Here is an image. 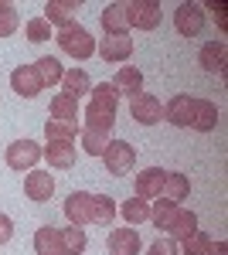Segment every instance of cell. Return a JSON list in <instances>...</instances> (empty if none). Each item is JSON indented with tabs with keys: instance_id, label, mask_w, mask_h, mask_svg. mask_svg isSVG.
<instances>
[{
	"instance_id": "obj_1",
	"label": "cell",
	"mask_w": 228,
	"mask_h": 255,
	"mask_svg": "<svg viewBox=\"0 0 228 255\" xmlns=\"http://www.w3.org/2000/svg\"><path fill=\"white\" fill-rule=\"evenodd\" d=\"M116 102L119 92L113 82H99L89 92V106H85V129H99V133H113L116 126Z\"/></svg>"
},
{
	"instance_id": "obj_2",
	"label": "cell",
	"mask_w": 228,
	"mask_h": 255,
	"mask_svg": "<svg viewBox=\"0 0 228 255\" xmlns=\"http://www.w3.org/2000/svg\"><path fill=\"white\" fill-rule=\"evenodd\" d=\"M58 48L65 51V55H72V58H78V61H85V58H92L95 55V38L82 27V24H68V27H61L58 31Z\"/></svg>"
},
{
	"instance_id": "obj_3",
	"label": "cell",
	"mask_w": 228,
	"mask_h": 255,
	"mask_svg": "<svg viewBox=\"0 0 228 255\" xmlns=\"http://www.w3.org/2000/svg\"><path fill=\"white\" fill-rule=\"evenodd\" d=\"M102 160H106V170H109L113 177H126L130 170H133V163H136V146H130L126 139H109Z\"/></svg>"
},
{
	"instance_id": "obj_4",
	"label": "cell",
	"mask_w": 228,
	"mask_h": 255,
	"mask_svg": "<svg viewBox=\"0 0 228 255\" xmlns=\"http://www.w3.org/2000/svg\"><path fill=\"white\" fill-rule=\"evenodd\" d=\"M174 27H177V34H184V38H198L201 27H205V7L194 3V0L177 3V10H174Z\"/></svg>"
},
{
	"instance_id": "obj_5",
	"label": "cell",
	"mask_w": 228,
	"mask_h": 255,
	"mask_svg": "<svg viewBox=\"0 0 228 255\" xmlns=\"http://www.w3.org/2000/svg\"><path fill=\"white\" fill-rule=\"evenodd\" d=\"M41 160V146L34 139H14L7 146V167L10 170H34Z\"/></svg>"
},
{
	"instance_id": "obj_6",
	"label": "cell",
	"mask_w": 228,
	"mask_h": 255,
	"mask_svg": "<svg viewBox=\"0 0 228 255\" xmlns=\"http://www.w3.org/2000/svg\"><path fill=\"white\" fill-rule=\"evenodd\" d=\"M164 17L160 3H150V0H130L126 3V20L130 27H140V31H153Z\"/></svg>"
},
{
	"instance_id": "obj_7",
	"label": "cell",
	"mask_w": 228,
	"mask_h": 255,
	"mask_svg": "<svg viewBox=\"0 0 228 255\" xmlns=\"http://www.w3.org/2000/svg\"><path fill=\"white\" fill-rule=\"evenodd\" d=\"M130 116H133L140 126H157V123L164 119V106H160V99H157V96L140 92V96L130 99Z\"/></svg>"
},
{
	"instance_id": "obj_8",
	"label": "cell",
	"mask_w": 228,
	"mask_h": 255,
	"mask_svg": "<svg viewBox=\"0 0 228 255\" xmlns=\"http://www.w3.org/2000/svg\"><path fill=\"white\" fill-rule=\"evenodd\" d=\"M65 218H68L75 228L92 225V194H85V191H72V194L65 197Z\"/></svg>"
},
{
	"instance_id": "obj_9",
	"label": "cell",
	"mask_w": 228,
	"mask_h": 255,
	"mask_svg": "<svg viewBox=\"0 0 228 255\" xmlns=\"http://www.w3.org/2000/svg\"><path fill=\"white\" fill-rule=\"evenodd\" d=\"M24 194H27V201H38V204L51 201V194H55V177L48 174V170H31V174L24 177Z\"/></svg>"
},
{
	"instance_id": "obj_10",
	"label": "cell",
	"mask_w": 228,
	"mask_h": 255,
	"mask_svg": "<svg viewBox=\"0 0 228 255\" xmlns=\"http://www.w3.org/2000/svg\"><path fill=\"white\" fill-rule=\"evenodd\" d=\"M10 89H14L17 96H24V99H34L44 85H41L34 65H17V68L10 72Z\"/></svg>"
},
{
	"instance_id": "obj_11",
	"label": "cell",
	"mask_w": 228,
	"mask_h": 255,
	"mask_svg": "<svg viewBox=\"0 0 228 255\" xmlns=\"http://www.w3.org/2000/svg\"><path fill=\"white\" fill-rule=\"evenodd\" d=\"M102 31H106L109 38H126L130 20H126V3H123V0L106 3V10H102Z\"/></svg>"
},
{
	"instance_id": "obj_12",
	"label": "cell",
	"mask_w": 228,
	"mask_h": 255,
	"mask_svg": "<svg viewBox=\"0 0 228 255\" xmlns=\"http://www.w3.org/2000/svg\"><path fill=\"white\" fill-rule=\"evenodd\" d=\"M218 126V106L211 99H194V113H191V129L211 133Z\"/></svg>"
},
{
	"instance_id": "obj_13",
	"label": "cell",
	"mask_w": 228,
	"mask_h": 255,
	"mask_svg": "<svg viewBox=\"0 0 228 255\" xmlns=\"http://www.w3.org/2000/svg\"><path fill=\"white\" fill-rule=\"evenodd\" d=\"M113 89L119 92V96H140L143 92V72L140 68H133V65H119V72H116L113 79Z\"/></svg>"
},
{
	"instance_id": "obj_14",
	"label": "cell",
	"mask_w": 228,
	"mask_h": 255,
	"mask_svg": "<svg viewBox=\"0 0 228 255\" xmlns=\"http://www.w3.org/2000/svg\"><path fill=\"white\" fill-rule=\"evenodd\" d=\"M61 92L68 99H82V96H89L92 92V79H89V72L85 68H68L65 75H61Z\"/></svg>"
},
{
	"instance_id": "obj_15",
	"label": "cell",
	"mask_w": 228,
	"mask_h": 255,
	"mask_svg": "<svg viewBox=\"0 0 228 255\" xmlns=\"http://www.w3.org/2000/svg\"><path fill=\"white\" fill-rule=\"evenodd\" d=\"M109 255H140L136 228H113L109 232Z\"/></svg>"
},
{
	"instance_id": "obj_16",
	"label": "cell",
	"mask_w": 228,
	"mask_h": 255,
	"mask_svg": "<svg viewBox=\"0 0 228 255\" xmlns=\"http://www.w3.org/2000/svg\"><path fill=\"white\" fill-rule=\"evenodd\" d=\"M164 174L167 170H160V167H147L143 174H136V197H143V201L160 197V191H164Z\"/></svg>"
},
{
	"instance_id": "obj_17",
	"label": "cell",
	"mask_w": 228,
	"mask_h": 255,
	"mask_svg": "<svg viewBox=\"0 0 228 255\" xmlns=\"http://www.w3.org/2000/svg\"><path fill=\"white\" fill-rule=\"evenodd\" d=\"M41 157L48 160L58 170H68L75 163V146L72 143H58V139H48V146H41Z\"/></svg>"
},
{
	"instance_id": "obj_18",
	"label": "cell",
	"mask_w": 228,
	"mask_h": 255,
	"mask_svg": "<svg viewBox=\"0 0 228 255\" xmlns=\"http://www.w3.org/2000/svg\"><path fill=\"white\" fill-rule=\"evenodd\" d=\"M191 113H194V99L191 96H174L167 106H164V119L174 123V126H191Z\"/></svg>"
},
{
	"instance_id": "obj_19",
	"label": "cell",
	"mask_w": 228,
	"mask_h": 255,
	"mask_svg": "<svg viewBox=\"0 0 228 255\" xmlns=\"http://www.w3.org/2000/svg\"><path fill=\"white\" fill-rule=\"evenodd\" d=\"M78 10V0H48L44 3V20L48 24H58V27H68L72 17Z\"/></svg>"
},
{
	"instance_id": "obj_20",
	"label": "cell",
	"mask_w": 228,
	"mask_h": 255,
	"mask_svg": "<svg viewBox=\"0 0 228 255\" xmlns=\"http://www.w3.org/2000/svg\"><path fill=\"white\" fill-rule=\"evenodd\" d=\"M194 232H198V215H194L191 208H177V211H174L171 228H167V238H174V242H184V238L194 235Z\"/></svg>"
},
{
	"instance_id": "obj_21",
	"label": "cell",
	"mask_w": 228,
	"mask_h": 255,
	"mask_svg": "<svg viewBox=\"0 0 228 255\" xmlns=\"http://www.w3.org/2000/svg\"><path fill=\"white\" fill-rule=\"evenodd\" d=\"M95 51L102 55V61H126L133 55V38H102V44H95Z\"/></svg>"
},
{
	"instance_id": "obj_22",
	"label": "cell",
	"mask_w": 228,
	"mask_h": 255,
	"mask_svg": "<svg viewBox=\"0 0 228 255\" xmlns=\"http://www.w3.org/2000/svg\"><path fill=\"white\" fill-rule=\"evenodd\" d=\"M160 194L167 197V201H174V204L188 201V194H191V180H188V174L167 170V174H164V191H160Z\"/></svg>"
},
{
	"instance_id": "obj_23",
	"label": "cell",
	"mask_w": 228,
	"mask_h": 255,
	"mask_svg": "<svg viewBox=\"0 0 228 255\" xmlns=\"http://www.w3.org/2000/svg\"><path fill=\"white\" fill-rule=\"evenodd\" d=\"M51 119H58V123L75 126V129H78V102H75V99H68L65 92H58V96L51 99Z\"/></svg>"
},
{
	"instance_id": "obj_24",
	"label": "cell",
	"mask_w": 228,
	"mask_h": 255,
	"mask_svg": "<svg viewBox=\"0 0 228 255\" xmlns=\"http://www.w3.org/2000/svg\"><path fill=\"white\" fill-rule=\"evenodd\" d=\"M198 65L205 72H222L225 68V41H208L201 51H198Z\"/></svg>"
},
{
	"instance_id": "obj_25",
	"label": "cell",
	"mask_w": 228,
	"mask_h": 255,
	"mask_svg": "<svg viewBox=\"0 0 228 255\" xmlns=\"http://www.w3.org/2000/svg\"><path fill=\"white\" fill-rule=\"evenodd\" d=\"M116 215H123V221L130 228H136V225L150 221V204L143 197H130V201H123V208H116Z\"/></svg>"
},
{
	"instance_id": "obj_26",
	"label": "cell",
	"mask_w": 228,
	"mask_h": 255,
	"mask_svg": "<svg viewBox=\"0 0 228 255\" xmlns=\"http://www.w3.org/2000/svg\"><path fill=\"white\" fill-rule=\"evenodd\" d=\"M34 252L38 255H65L61 252V235H58L55 225H44L34 232Z\"/></svg>"
},
{
	"instance_id": "obj_27",
	"label": "cell",
	"mask_w": 228,
	"mask_h": 255,
	"mask_svg": "<svg viewBox=\"0 0 228 255\" xmlns=\"http://www.w3.org/2000/svg\"><path fill=\"white\" fill-rule=\"evenodd\" d=\"M116 221V201L109 194H92V225L109 228Z\"/></svg>"
},
{
	"instance_id": "obj_28",
	"label": "cell",
	"mask_w": 228,
	"mask_h": 255,
	"mask_svg": "<svg viewBox=\"0 0 228 255\" xmlns=\"http://www.w3.org/2000/svg\"><path fill=\"white\" fill-rule=\"evenodd\" d=\"M34 72H38L41 85H61V75H65V68H61V61L51 58V55H44V58L34 61Z\"/></svg>"
},
{
	"instance_id": "obj_29",
	"label": "cell",
	"mask_w": 228,
	"mask_h": 255,
	"mask_svg": "<svg viewBox=\"0 0 228 255\" xmlns=\"http://www.w3.org/2000/svg\"><path fill=\"white\" fill-rule=\"evenodd\" d=\"M58 235H61V252L65 255H82L85 252V245H89V238H85V232L82 228H58Z\"/></svg>"
},
{
	"instance_id": "obj_30",
	"label": "cell",
	"mask_w": 228,
	"mask_h": 255,
	"mask_svg": "<svg viewBox=\"0 0 228 255\" xmlns=\"http://www.w3.org/2000/svg\"><path fill=\"white\" fill-rule=\"evenodd\" d=\"M177 208H181V204H174V201H167V197H157V201H153V208H150V221L157 225V228H164V232H167Z\"/></svg>"
},
{
	"instance_id": "obj_31",
	"label": "cell",
	"mask_w": 228,
	"mask_h": 255,
	"mask_svg": "<svg viewBox=\"0 0 228 255\" xmlns=\"http://www.w3.org/2000/svg\"><path fill=\"white\" fill-rule=\"evenodd\" d=\"M109 146V133H99V129H82V150L89 157H102Z\"/></svg>"
},
{
	"instance_id": "obj_32",
	"label": "cell",
	"mask_w": 228,
	"mask_h": 255,
	"mask_svg": "<svg viewBox=\"0 0 228 255\" xmlns=\"http://www.w3.org/2000/svg\"><path fill=\"white\" fill-rule=\"evenodd\" d=\"M17 24H20L17 7L7 3V0H0V38H10V34L17 31Z\"/></svg>"
},
{
	"instance_id": "obj_33",
	"label": "cell",
	"mask_w": 228,
	"mask_h": 255,
	"mask_svg": "<svg viewBox=\"0 0 228 255\" xmlns=\"http://www.w3.org/2000/svg\"><path fill=\"white\" fill-rule=\"evenodd\" d=\"M75 126H65V123H58V119H48L44 123V136L48 139H58V143H75Z\"/></svg>"
},
{
	"instance_id": "obj_34",
	"label": "cell",
	"mask_w": 228,
	"mask_h": 255,
	"mask_svg": "<svg viewBox=\"0 0 228 255\" xmlns=\"http://www.w3.org/2000/svg\"><path fill=\"white\" fill-rule=\"evenodd\" d=\"M208 249H211V238L198 228L194 235H188L184 238V249H181V255H208Z\"/></svg>"
},
{
	"instance_id": "obj_35",
	"label": "cell",
	"mask_w": 228,
	"mask_h": 255,
	"mask_svg": "<svg viewBox=\"0 0 228 255\" xmlns=\"http://www.w3.org/2000/svg\"><path fill=\"white\" fill-rule=\"evenodd\" d=\"M27 41H34V44H41V41H51V24L44 17H31L27 20Z\"/></svg>"
},
{
	"instance_id": "obj_36",
	"label": "cell",
	"mask_w": 228,
	"mask_h": 255,
	"mask_svg": "<svg viewBox=\"0 0 228 255\" xmlns=\"http://www.w3.org/2000/svg\"><path fill=\"white\" fill-rule=\"evenodd\" d=\"M147 255H181V245L174 238H157L150 249H147Z\"/></svg>"
},
{
	"instance_id": "obj_37",
	"label": "cell",
	"mask_w": 228,
	"mask_h": 255,
	"mask_svg": "<svg viewBox=\"0 0 228 255\" xmlns=\"http://www.w3.org/2000/svg\"><path fill=\"white\" fill-rule=\"evenodd\" d=\"M205 10H211V17L218 20V27H222V31H225V27H228V17H225V10H228V7H225V3H222V0H218V3H208Z\"/></svg>"
},
{
	"instance_id": "obj_38",
	"label": "cell",
	"mask_w": 228,
	"mask_h": 255,
	"mask_svg": "<svg viewBox=\"0 0 228 255\" xmlns=\"http://www.w3.org/2000/svg\"><path fill=\"white\" fill-rule=\"evenodd\" d=\"M10 238H14V221H10V218L0 211V245H7Z\"/></svg>"
},
{
	"instance_id": "obj_39",
	"label": "cell",
	"mask_w": 228,
	"mask_h": 255,
	"mask_svg": "<svg viewBox=\"0 0 228 255\" xmlns=\"http://www.w3.org/2000/svg\"><path fill=\"white\" fill-rule=\"evenodd\" d=\"M208 255H228V245H225V242H211Z\"/></svg>"
}]
</instances>
